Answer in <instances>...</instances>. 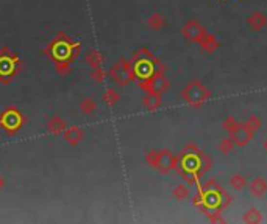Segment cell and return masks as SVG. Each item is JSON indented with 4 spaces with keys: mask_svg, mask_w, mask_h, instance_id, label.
Segmentation results:
<instances>
[{
    "mask_svg": "<svg viewBox=\"0 0 267 224\" xmlns=\"http://www.w3.org/2000/svg\"><path fill=\"white\" fill-rule=\"evenodd\" d=\"M211 167H213L211 157L192 143H189V145L185 147L178 157L177 170L182 173L183 179L189 186H199V179L208 170H211Z\"/></svg>",
    "mask_w": 267,
    "mask_h": 224,
    "instance_id": "6da1fadb",
    "label": "cell"
},
{
    "mask_svg": "<svg viewBox=\"0 0 267 224\" xmlns=\"http://www.w3.org/2000/svg\"><path fill=\"white\" fill-rule=\"evenodd\" d=\"M182 98L191 108H202L211 98V91L199 79H192L182 91Z\"/></svg>",
    "mask_w": 267,
    "mask_h": 224,
    "instance_id": "7a4b0ae2",
    "label": "cell"
},
{
    "mask_svg": "<svg viewBox=\"0 0 267 224\" xmlns=\"http://www.w3.org/2000/svg\"><path fill=\"white\" fill-rule=\"evenodd\" d=\"M222 128L230 134V137L234 142V145L239 147V148L248 145L250 140H252L253 135H255L252 131H248V128L244 123H238L234 117H226L222 123Z\"/></svg>",
    "mask_w": 267,
    "mask_h": 224,
    "instance_id": "3957f363",
    "label": "cell"
},
{
    "mask_svg": "<svg viewBox=\"0 0 267 224\" xmlns=\"http://www.w3.org/2000/svg\"><path fill=\"white\" fill-rule=\"evenodd\" d=\"M147 164L156 168L161 173H169L175 170L178 165V157L174 156L169 149H158V151H150L145 156Z\"/></svg>",
    "mask_w": 267,
    "mask_h": 224,
    "instance_id": "277c9868",
    "label": "cell"
},
{
    "mask_svg": "<svg viewBox=\"0 0 267 224\" xmlns=\"http://www.w3.org/2000/svg\"><path fill=\"white\" fill-rule=\"evenodd\" d=\"M141 87L145 92H156V93H163L164 91L169 89V79L164 76V69L156 70L152 76H148L145 79H141Z\"/></svg>",
    "mask_w": 267,
    "mask_h": 224,
    "instance_id": "5b68a950",
    "label": "cell"
},
{
    "mask_svg": "<svg viewBox=\"0 0 267 224\" xmlns=\"http://www.w3.org/2000/svg\"><path fill=\"white\" fill-rule=\"evenodd\" d=\"M109 75H111V79L114 83H117L119 86H127L130 83V79L135 78V74H133V64L130 61L121 59L111 67Z\"/></svg>",
    "mask_w": 267,
    "mask_h": 224,
    "instance_id": "8992f818",
    "label": "cell"
},
{
    "mask_svg": "<svg viewBox=\"0 0 267 224\" xmlns=\"http://www.w3.org/2000/svg\"><path fill=\"white\" fill-rule=\"evenodd\" d=\"M208 33V31L205 30V27L202 25V23L199 20L195 19H189L185 25L182 27V35L187 39L189 42H195L199 44L203 37H205V35Z\"/></svg>",
    "mask_w": 267,
    "mask_h": 224,
    "instance_id": "52a82bcc",
    "label": "cell"
},
{
    "mask_svg": "<svg viewBox=\"0 0 267 224\" xmlns=\"http://www.w3.org/2000/svg\"><path fill=\"white\" fill-rule=\"evenodd\" d=\"M0 125L3 130H6L10 134L16 132L22 125V115L19 111L16 109H8L0 115Z\"/></svg>",
    "mask_w": 267,
    "mask_h": 224,
    "instance_id": "ba28073f",
    "label": "cell"
},
{
    "mask_svg": "<svg viewBox=\"0 0 267 224\" xmlns=\"http://www.w3.org/2000/svg\"><path fill=\"white\" fill-rule=\"evenodd\" d=\"M19 64V61L14 58V55H2L0 56V78H13L16 74V66Z\"/></svg>",
    "mask_w": 267,
    "mask_h": 224,
    "instance_id": "9c48e42d",
    "label": "cell"
},
{
    "mask_svg": "<svg viewBox=\"0 0 267 224\" xmlns=\"http://www.w3.org/2000/svg\"><path fill=\"white\" fill-rule=\"evenodd\" d=\"M246 22H247V25L250 27V30L261 31L267 25V18L261 11H253V13H250V16L247 18Z\"/></svg>",
    "mask_w": 267,
    "mask_h": 224,
    "instance_id": "30bf717a",
    "label": "cell"
},
{
    "mask_svg": "<svg viewBox=\"0 0 267 224\" xmlns=\"http://www.w3.org/2000/svg\"><path fill=\"white\" fill-rule=\"evenodd\" d=\"M248 186V191L252 193V196L255 198H261L267 193V181L264 178H255Z\"/></svg>",
    "mask_w": 267,
    "mask_h": 224,
    "instance_id": "8fae6325",
    "label": "cell"
},
{
    "mask_svg": "<svg viewBox=\"0 0 267 224\" xmlns=\"http://www.w3.org/2000/svg\"><path fill=\"white\" fill-rule=\"evenodd\" d=\"M200 45V49L203 52H206V53H214L217 49H219V45H221V42H219V39L214 36V35H211V33H206L205 37L202 39V41L199 42Z\"/></svg>",
    "mask_w": 267,
    "mask_h": 224,
    "instance_id": "7c38bea8",
    "label": "cell"
},
{
    "mask_svg": "<svg viewBox=\"0 0 267 224\" xmlns=\"http://www.w3.org/2000/svg\"><path fill=\"white\" fill-rule=\"evenodd\" d=\"M143 105L147 111H156L161 106V93L156 92H147V95L143 100Z\"/></svg>",
    "mask_w": 267,
    "mask_h": 224,
    "instance_id": "4fadbf2b",
    "label": "cell"
},
{
    "mask_svg": "<svg viewBox=\"0 0 267 224\" xmlns=\"http://www.w3.org/2000/svg\"><path fill=\"white\" fill-rule=\"evenodd\" d=\"M47 130H49L52 134H61V132H64V130H66V122L61 117L55 115L49 120V122H47Z\"/></svg>",
    "mask_w": 267,
    "mask_h": 224,
    "instance_id": "5bb4252c",
    "label": "cell"
},
{
    "mask_svg": "<svg viewBox=\"0 0 267 224\" xmlns=\"http://www.w3.org/2000/svg\"><path fill=\"white\" fill-rule=\"evenodd\" d=\"M64 139L70 143V145H77L78 142L83 139V132L80 128L77 126H70L64 130Z\"/></svg>",
    "mask_w": 267,
    "mask_h": 224,
    "instance_id": "9a60e30c",
    "label": "cell"
},
{
    "mask_svg": "<svg viewBox=\"0 0 267 224\" xmlns=\"http://www.w3.org/2000/svg\"><path fill=\"white\" fill-rule=\"evenodd\" d=\"M103 61H105L103 55H100V53L96 52V50H91L88 55H86V62H88V66L92 67V69L100 67L102 64H103Z\"/></svg>",
    "mask_w": 267,
    "mask_h": 224,
    "instance_id": "2e32d148",
    "label": "cell"
},
{
    "mask_svg": "<svg viewBox=\"0 0 267 224\" xmlns=\"http://www.w3.org/2000/svg\"><path fill=\"white\" fill-rule=\"evenodd\" d=\"M242 221L244 223H248V224H256V223H263V215L261 212L255 209V207H252V209H248L244 217H242Z\"/></svg>",
    "mask_w": 267,
    "mask_h": 224,
    "instance_id": "e0dca14e",
    "label": "cell"
},
{
    "mask_svg": "<svg viewBox=\"0 0 267 224\" xmlns=\"http://www.w3.org/2000/svg\"><path fill=\"white\" fill-rule=\"evenodd\" d=\"M164 18L160 14V13H153V14H150V18L147 19V25L150 27L153 31H160L163 27H164Z\"/></svg>",
    "mask_w": 267,
    "mask_h": 224,
    "instance_id": "ac0fdd59",
    "label": "cell"
},
{
    "mask_svg": "<svg viewBox=\"0 0 267 224\" xmlns=\"http://www.w3.org/2000/svg\"><path fill=\"white\" fill-rule=\"evenodd\" d=\"M230 186L236 190V191H241L242 188H246L247 187V179H246V176H242V174H233L231 178H230Z\"/></svg>",
    "mask_w": 267,
    "mask_h": 224,
    "instance_id": "d6986e66",
    "label": "cell"
},
{
    "mask_svg": "<svg viewBox=\"0 0 267 224\" xmlns=\"http://www.w3.org/2000/svg\"><path fill=\"white\" fill-rule=\"evenodd\" d=\"M172 195H174V198L178 199V201H185V199L189 198V187H187L186 184H178L174 188V191H172Z\"/></svg>",
    "mask_w": 267,
    "mask_h": 224,
    "instance_id": "ffe728a7",
    "label": "cell"
},
{
    "mask_svg": "<svg viewBox=\"0 0 267 224\" xmlns=\"http://www.w3.org/2000/svg\"><path fill=\"white\" fill-rule=\"evenodd\" d=\"M236 145H234V142L231 140V137H225L219 142V151H221L222 154H230L234 151Z\"/></svg>",
    "mask_w": 267,
    "mask_h": 224,
    "instance_id": "44dd1931",
    "label": "cell"
},
{
    "mask_svg": "<svg viewBox=\"0 0 267 224\" xmlns=\"http://www.w3.org/2000/svg\"><path fill=\"white\" fill-rule=\"evenodd\" d=\"M244 125L248 128V131H252L253 134H256L258 131H260V128H261V118L258 117V115H250Z\"/></svg>",
    "mask_w": 267,
    "mask_h": 224,
    "instance_id": "7402d4cb",
    "label": "cell"
},
{
    "mask_svg": "<svg viewBox=\"0 0 267 224\" xmlns=\"http://www.w3.org/2000/svg\"><path fill=\"white\" fill-rule=\"evenodd\" d=\"M80 109L83 114H94L97 109V105H96V101H94L92 98H84L82 103H80Z\"/></svg>",
    "mask_w": 267,
    "mask_h": 224,
    "instance_id": "603a6c76",
    "label": "cell"
},
{
    "mask_svg": "<svg viewBox=\"0 0 267 224\" xmlns=\"http://www.w3.org/2000/svg\"><path fill=\"white\" fill-rule=\"evenodd\" d=\"M119 100H121V95L117 93L114 89H108L105 92V95H103V101L106 103V105H109V106L116 105V103L119 101Z\"/></svg>",
    "mask_w": 267,
    "mask_h": 224,
    "instance_id": "cb8c5ba5",
    "label": "cell"
},
{
    "mask_svg": "<svg viewBox=\"0 0 267 224\" xmlns=\"http://www.w3.org/2000/svg\"><path fill=\"white\" fill-rule=\"evenodd\" d=\"M205 215L211 223H225V218L221 215V210H208L205 212Z\"/></svg>",
    "mask_w": 267,
    "mask_h": 224,
    "instance_id": "d4e9b609",
    "label": "cell"
},
{
    "mask_svg": "<svg viewBox=\"0 0 267 224\" xmlns=\"http://www.w3.org/2000/svg\"><path fill=\"white\" fill-rule=\"evenodd\" d=\"M92 79H96V81H103V78H105V70H102L100 67L97 69H94V72L91 74Z\"/></svg>",
    "mask_w": 267,
    "mask_h": 224,
    "instance_id": "484cf974",
    "label": "cell"
},
{
    "mask_svg": "<svg viewBox=\"0 0 267 224\" xmlns=\"http://www.w3.org/2000/svg\"><path fill=\"white\" fill-rule=\"evenodd\" d=\"M57 70L60 72V74L66 75L67 72H69V64H67V62H66L64 59H61V61H60V64H58V66H57Z\"/></svg>",
    "mask_w": 267,
    "mask_h": 224,
    "instance_id": "4316f807",
    "label": "cell"
},
{
    "mask_svg": "<svg viewBox=\"0 0 267 224\" xmlns=\"http://www.w3.org/2000/svg\"><path fill=\"white\" fill-rule=\"evenodd\" d=\"M2 187H3V179L0 178V188H2Z\"/></svg>",
    "mask_w": 267,
    "mask_h": 224,
    "instance_id": "83f0119b",
    "label": "cell"
},
{
    "mask_svg": "<svg viewBox=\"0 0 267 224\" xmlns=\"http://www.w3.org/2000/svg\"><path fill=\"white\" fill-rule=\"evenodd\" d=\"M264 149H266V151H267V139H266V140H264Z\"/></svg>",
    "mask_w": 267,
    "mask_h": 224,
    "instance_id": "f1b7e54d",
    "label": "cell"
}]
</instances>
